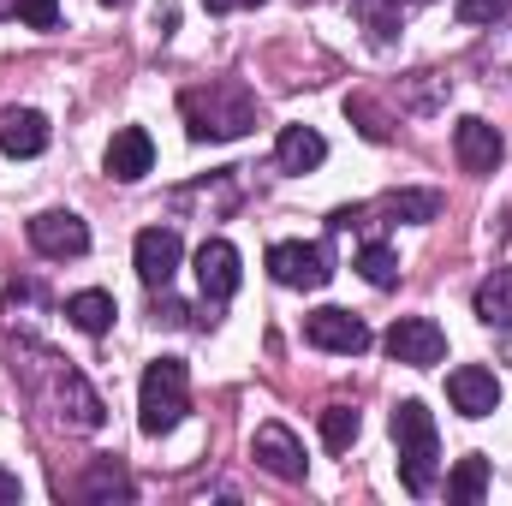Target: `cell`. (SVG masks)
<instances>
[{"mask_svg": "<svg viewBox=\"0 0 512 506\" xmlns=\"http://www.w3.org/2000/svg\"><path fill=\"white\" fill-rule=\"evenodd\" d=\"M149 167H155V143H149V131L143 126L114 131V143H108V173H114L120 185H137Z\"/></svg>", "mask_w": 512, "mask_h": 506, "instance_id": "9a60e30c", "label": "cell"}, {"mask_svg": "<svg viewBox=\"0 0 512 506\" xmlns=\"http://www.w3.org/2000/svg\"><path fill=\"white\" fill-rule=\"evenodd\" d=\"M453 155H459V167L465 173H495L501 167V155H507V143H501V131L489 126V120H459L453 126Z\"/></svg>", "mask_w": 512, "mask_h": 506, "instance_id": "7c38bea8", "label": "cell"}, {"mask_svg": "<svg viewBox=\"0 0 512 506\" xmlns=\"http://www.w3.org/2000/svg\"><path fill=\"white\" fill-rule=\"evenodd\" d=\"M382 346H387V358L405 364V370H429V364L447 358V334H441L429 316H399V322L387 328Z\"/></svg>", "mask_w": 512, "mask_h": 506, "instance_id": "8992f818", "label": "cell"}, {"mask_svg": "<svg viewBox=\"0 0 512 506\" xmlns=\"http://www.w3.org/2000/svg\"><path fill=\"white\" fill-rule=\"evenodd\" d=\"M477 322L483 328H512V268H495L477 286Z\"/></svg>", "mask_w": 512, "mask_h": 506, "instance_id": "ffe728a7", "label": "cell"}, {"mask_svg": "<svg viewBox=\"0 0 512 506\" xmlns=\"http://www.w3.org/2000/svg\"><path fill=\"white\" fill-rule=\"evenodd\" d=\"M203 6H209V12H233L239 0H203Z\"/></svg>", "mask_w": 512, "mask_h": 506, "instance_id": "f1b7e54d", "label": "cell"}, {"mask_svg": "<svg viewBox=\"0 0 512 506\" xmlns=\"http://www.w3.org/2000/svg\"><path fill=\"white\" fill-rule=\"evenodd\" d=\"M304 340H310L316 352H334V358H358V352H370V328H364L352 310H340V304L310 310V316H304Z\"/></svg>", "mask_w": 512, "mask_h": 506, "instance_id": "5b68a950", "label": "cell"}, {"mask_svg": "<svg viewBox=\"0 0 512 506\" xmlns=\"http://www.w3.org/2000/svg\"><path fill=\"white\" fill-rule=\"evenodd\" d=\"M387 429H393V447H399V483L411 495H429L435 477H441V435H435L429 405L423 399H399Z\"/></svg>", "mask_w": 512, "mask_h": 506, "instance_id": "7a4b0ae2", "label": "cell"}, {"mask_svg": "<svg viewBox=\"0 0 512 506\" xmlns=\"http://www.w3.org/2000/svg\"><path fill=\"white\" fill-rule=\"evenodd\" d=\"M78 495H84V501H131L137 489H131V477H126V465H120V459H90V471H84Z\"/></svg>", "mask_w": 512, "mask_h": 506, "instance_id": "d6986e66", "label": "cell"}, {"mask_svg": "<svg viewBox=\"0 0 512 506\" xmlns=\"http://www.w3.org/2000/svg\"><path fill=\"white\" fill-rule=\"evenodd\" d=\"M274 161H280V173H316V167L328 161V137L310 131V126H280Z\"/></svg>", "mask_w": 512, "mask_h": 506, "instance_id": "5bb4252c", "label": "cell"}, {"mask_svg": "<svg viewBox=\"0 0 512 506\" xmlns=\"http://www.w3.org/2000/svg\"><path fill=\"white\" fill-rule=\"evenodd\" d=\"M114 316H120V304H114V292H102V286H90V292H72V298H66V322H72L78 334H108V328H114Z\"/></svg>", "mask_w": 512, "mask_h": 506, "instance_id": "e0dca14e", "label": "cell"}, {"mask_svg": "<svg viewBox=\"0 0 512 506\" xmlns=\"http://www.w3.org/2000/svg\"><path fill=\"white\" fill-rule=\"evenodd\" d=\"M387 221H405V227H429V221H441V191H387L382 203Z\"/></svg>", "mask_w": 512, "mask_h": 506, "instance_id": "ac0fdd59", "label": "cell"}, {"mask_svg": "<svg viewBox=\"0 0 512 506\" xmlns=\"http://www.w3.org/2000/svg\"><path fill=\"white\" fill-rule=\"evenodd\" d=\"M268 274H274L280 286H292V292H316V286L334 280V256H328V245L280 239V245L268 251Z\"/></svg>", "mask_w": 512, "mask_h": 506, "instance_id": "277c9868", "label": "cell"}, {"mask_svg": "<svg viewBox=\"0 0 512 506\" xmlns=\"http://www.w3.org/2000/svg\"><path fill=\"white\" fill-rule=\"evenodd\" d=\"M179 114H185L191 143H233L256 126V96L239 78H209V84L179 96Z\"/></svg>", "mask_w": 512, "mask_h": 506, "instance_id": "6da1fadb", "label": "cell"}, {"mask_svg": "<svg viewBox=\"0 0 512 506\" xmlns=\"http://www.w3.org/2000/svg\"><path fill=\"white\" fill-rule=\"evenodd\" d=\"M411 6H423V0H411Z\"/></svg>", "mask_w": 512, "mask_h": 506, "instance_id": "d6a6232c", "label": "cell"}, {"mask_svg": "<svg viewBox=\"0 0 512 506\" xmlns=\"http://www.w3.org/2000/svg\"><path fill=\"white\" fill-rule=\"evenodd\" d=\"M12 18L30 24V30H54V24H60V0H18Z\"/></svg>", "mask_w": 512, "mask_h": 506, "instance_id": "484cf974", "label": "cell"}, {"mask_svg": "<svg viewBox=\"0 0 512 506\" xmlns=\"http://www.w3.org/2000/svg\"><path fill=\"white\" fill-rule=\"evenodd\" d=\"M358 429H364V417H358L352 405H328V411H322V441H328V453H346V447L358 441Z\"/></svg>", "mask_w": 512, "mask_h": 506, "instance_id": "603a6c76", "label": "cell"}, {"mask_svg": "<svg viewBox=\"0 0 512 506\" xmlns=\"http://www.w3.org/2000/svg\"><path fill=\"white\" fill-rule=\"evenodd\" d=\"M18 495H24V489H18V477H12V471H0V506H12Z\"/></svg>", "mask_w": 512, "mask_h": 506, "instance_id": "83f0119b", "label": "cell"}, {"mask_svg": "<svg viewBox=\"0 0 512 506\" xmlns=\"http://www.w3.org/2000/svg\"><path fill=\"white\" fill-rule=\"evenodd\" d=\"M358 274H364L376 292H387V286H399V256L387 251L382 239H370V245L358 251Z\"/></svg>", "mask_w": 512, "mask_h": 506, "instance_id": "7402d4cb", "label": "cell"}, {"mask_svg": "<svg viewBox=\"0 0 512 506\" xmlns=\"http://www.w3.org/2000/svg\"><path fill=\"white\" fill-rule=\"evenodd\" d=\"M447 399H453V411L459 417H495L501 411V376L495 370H483V364H459L453 376H447Z\"/></svg>", "mask_w": 512, "mask_h": 506, "instance_id": "30bf717a", "label": "cell"}, {"mask_svg": "<svg viewBox=\"0 0 512 506\" xmlns=\"http://www.w3.org/2000/svg\"><path fill=\"white\" fill-rule=\"evenodd\" d=\"M346 120L364 131L370 143H387V131H393V120H387V114L376 108V102H370V96H346Z\"/></svg>", "mask_w": 512, "mask_h": 506, "instance_id": "d4e9b609", "label": "cell"}, {"mask_svg": "<svg viewBox=\"0 0 512 506\" xmlns=\"http://www.w3.org/2000/svg\"><path fill=\"white\" fill-rule=\"evenodd\" d=\"M239 280H245V268H239V251L227 239H203L197 245V286H203L209 304H227L239 292Z\"/></svg>", "mask_w": 512, "mask_h": 506, "instance_id": "8fae6325", "label": "cell"}, {"mask_svg": "<svg viewBox=\"0 0 512 506\" xmlns=\"http://www.w3.org/2000/svg\"><path fill=\"white\" fill-rule=\"evenodd\" d=\"M251 459L268 471V477H280V483H304V471H310V459H304V441H298L286 423H262V429H256Z\"/></svg>", "mask_w": 512, "mask_h": 506, "instance_id": "ba28073f", "label": "cell"}, {"mask_svg": "<svg viewBox=\"0 0 512 506\" xmlns=\"http://www.w3.org/2000/svg\"><path fill=\"white\" fill-rule=\"evenodd\" d=\"M399 6H405V0H352V12L364 18L370 42H393V30H399Z\"/></svg>", "mask_w": 512, "mask_h": 506, "instance_id": "cb8c5ba5", "label": "cell"}, {"mask_svg": "<svg viewBox=\"0 0 512 506\" xmlns=\"http://www.w3.org/2000/svg\"><path fill=\"white\" fill-rule=\"evenodd\" d=\"M102 6H131V0H102Z\"/></svg>", "mask_w": 512, "mask_h": 506, "instance_id": "4dcf8cb0", "label": "cell"}, {"mask_svg": "<svg viewBox=\"0 0 512 506\" xmlns=\"http://www.w3.org/2000/svg\"><path fill=\"white\" fill-rule=\"evenodd\" d=\"M191 411V370L185 358H155L137 381V423L143 435H173Z\"/></svg>", "mask_w": 512, "mask_h": 506, "instance_id": "3957f363", "label": "cell"}, {"mask_svg": "<svg viewBox=\"0 0 512 506\" xmlns=\"http://www.w3.org/2000/svg\"><path fill=\"white\" fill-rule=\"evenodd\" d=\"M42 149H48V120L36 108H0V155L30 161Z\"/></svg>", "mask_w": 512, "mask_h": 506, "instance_id": "4fadbf2b", "label": "cell"}, {"mask_svg": "<svg viewBox=\"0 0 512 506\" xmlns=\"http://www.w3.org/2000/svg\"><path fill=\"white\" fill-rule=\"evenodd\" d=\"M239 6H262V0H239Z\"/></svg>", "mask_w": 512, "mask_h": 506, "instance_id": "1f68e13d", "label": "cell"}, {"mask_svg": "<svg viewBox=\"0 0 512 506\" xmlns=\"http://www.w3.org/2000/svg\"><path fill=\"white\" fill-rule=\"evenodd\" d=\"M60 417L72 429H102V417H108L102 411V393L78 376V370H60Z\"/></svg>", "mask_w": 512, "mask_h": 506, "instance_id": "2e32d148", "label": "cell"}, {"mask_svg": "<svg viewBox=\"0 0 512 506\" xmlns=\"http://www.w3.org/2000/svg\"><path fill=\"white\" fill-rule=\"evenodd\" d=\"M30 245L42 256H54V262H66V256L90 251V227L72 209H42V215H30Z\"/></svg>", "mask_w": 512, "mask_h": 506, "instance_id": "9c48e42d", "label": "cell"}, {"mask_svg": "<svg viewBox=\"0 0 512 506\" xmlns=\"http://www.w3.org/2000/svg\"><path fill=\"white\" fill-rule=\"evenodd\" d=\"M512 18V0H459V24H501Z\"/></svg>", "mask_w": 512, "mask_h": 506, "instance_id": "4316f807", "label": "cell"}, {"mask_svg": "<svg viewBox=\"0 0 512 506\" xmlns=\"http://www.w3.org/2000/svg\"><path fill=\"white\" fill-rule=\"evenodd\" d=\"M131 262H137V280L149 292H167L173 274H179V262H185V245H179L173 227H143L137 245H131Z\"/></svg>", "mask_w": 512, "mask_h": 506, "instance_id": "52a82bcc", "label": "cell"}, {"mask_svg": "<svg viewBox=\"0 0 512 506\" xmlns=\"http://www.w3.org/2000/svg\"><path fill=\"white\" fill-rule=\"evenodd\" d=\"M447 495H453V501H483V495H489V459H483V453H465V459L453 465V477H447Z\"/></svg>", "mask_w": 512, "mask_h": 506, "instance_id": "44dd1931", "label": "cell"}, {"mask_svg": "<svg viewBox=\"0 0 512 506\" xmlns=\"http://www.w3.org/2000/svg\"><path fill=\"white\" fill-rule=\"evenodd\" d=\"M12 6H18V0H0V12H12Z\"/></svg>", "mask_w": 512, "mask_h": 506, "instance_id": "f546056e", "label": "cell"}]
</instances>
